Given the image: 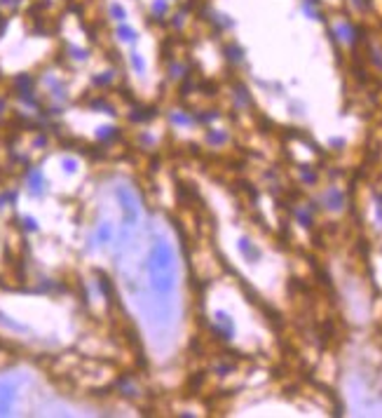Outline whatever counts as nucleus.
<instances>
[{
  "label": "nucleus",
  "instance_id": "15",
  "mask_svg": "<svg viewBox=\"0 0 382 418\" xmlns=\"http://www.w3.org/2000/svg\"><path fill=\"white\" fill-rule=\"evenodd\" d=\"M174 123H181V125H190L192 120H190V117H188V115H183V113H181V115H178V113H176V115H174Z\"/></svg>",
  "mask_w": 382,
  "mask_h": 418
},
{
  "label": "nucleus",
  "instance_id": "10",
  "mask_svg": "<svg viewBox=\"0 0 382 418\" xmlns=\"http://www.w3.org/2000/svg\"><path fill=\"white\" fill-rule=\"evenodd\" d=\"M206 139H209L211 144H225V141H227V134H225V132H209V134H206Z\"/></svg>",
  "mask_w": 382,
  "mask_h": 418
},
{
  "label": "nucleus",
  "instance_id": "11",
  "mask_svg": "<svg viewBox=\"0 0 382 418\" xmlns=\"http://www.w3.org/2000/svg\"><path fill=\"white\" fill-rule=\"evenodd\" d=\"M110 233H113V230H110V226H108V223H103V226L99 228V242H101V245H106V242L110 240Z\"/></svg>",
  "mask_w": 382,
  "mask_h": 418
},
{
  "label": "nucleus",
  "instance_id": "3",
  "mask_svg": "<svg viewBox=\"0 0 382 418\" xmlns=\"http://www.w3.org/2000/svg\"><path fill=\"white\" fill-rule=\"evenodd\" d=\"M237 247H239V254H242L249 263H256V261L260 259V249L256 247V242H251L249 237H239Z\"/></svg>",
  "mask_w": 382,
  "mask_h": 418
},
{
  "label": "nucleus",
  "instance_id": "12",
  "mask_svg": "<svg viewBox=\"0 0 382 418\" xmlns=\"http://www.w3.org/2000/svg\"><path fill=\"white\" fill-rule=\"evenodd\" d=\"M300 176H302V181H305V184H317V174H314V171H310L307 169V167H300Z\"/></svg>",
  "mask_w": 382,
  "mask_h": 418
},
{
  "label": "nucleus",
  "instance_id": "7",
  "mask_svg": "<svg viewBox=\"0 0 382 418\" xmlns=\"http://www.w3.org/2000/svg\"><path fill=\"white\" fill-rule=\"evenodd\" d=\"M335 33L340 35L345 42H354V28L349 26V24H338V26H335Z\"/></svg>",
  "mask_w": 382,
  "mask_h": 418
},
{
  "label": "nucleus",
  "instance_id": "14",
  "mask_svg": "<svg viewBox=\"0 0 382 418\" xmlns=\"http://www.w3.org/2000/svg\"><path fill=\"white\" fill-rule=\"evenodd\" d=\"M131 64H134V69L136 71H143V62H141V56L138 54H131Z\"/></svg>",
  "mask_w": 382,
  "mask_h": 418
},
{
  "label": "nucleus",
  "instance_id": "8",
  "mask_svg": "<svg viewBox=\"0 0 382 418\" xmlns=\"http://www.w3.org/2000/svg\"><path fill=\"white\" fill-rule=\"evenodd\" d=\"M28 188H31V191L33 193H40L42 191V174L40 171H31V174H28Z\"/></svg>",
  "mask_w": 382,
  "mask_h": 418
},
{
  "label": "nucleus",
  "instance_id": "9",
  "mask_svg": "<svg viewBox=\"0 0 382 418\" xmlns=\"http://www.w3.org/2000/svg\"><path fill=\"white\" fill-rule=\"evenodd\" d=\"M117 35H120L124 42H136V31L129 26H120L117 28Z\"/></svg>",
  "mask_w": 382,
  "mask_h": 418
},
{
  "label": "nucleus",
  "instance_id": "4",
  "mask_svg": "<svg viewBox=\"0 0 382 418\" xmlns=\"http://www.w3.org/2000/svg\"><path fill=\"white\" fill-rule=\"evenodd\" d=\"M12 397H14L12 385H7V383L0 385V413H7V409L12 404Z\"/></svg>",
  "mask_w": 382,
  "mask_h": 418
},
{
  "label": "nucleus",
  "instance_id": "16",
  "mask_svg": "<svg viewBox=\"0 0 382 418\" xmlns=\"http://www.w3.org/2000/svg\"><path fill=\"white\" fill-rule=\"evenodd\" d=\"M63 167L66 171H75V160H63Z\"/></svg>",
  "mask_w": 382,
  "mask_h": 418
},
{
  "label": "nucleus",
  "instance_id": "5",
  "mask_svg": "<svg viewBox=\"0 0 382 418\" xmlns=\"http://www.w3.org/2000/svg\"><path fill=\"white\" fill-rule=\"evenodd\" d=\"M225 56L230 59L232 64H242V62H244V49L239 47L237 42H230V45L225 47Z\"/></svg>",
  "mask_w": 382,
  "mask_h": 418
},
{
  "label": "nucleus",
  "instance_id": "2",
  "mask_svg": "<svg viewBox=\"0 0 382 418\" xmlns=\"http://www.w3.org/2000/svg\"><path fill=\"white\" fill-rule=\"evenodd\" d=\"M324 205H326V209H331V212H340L342 207H345V193H342L340 188L331 186V188L324 193Z\"/></svg>",
  "mask_w": 382,
  "mask_h": 418
},
{
  "label": "nucleus",
  "instance_id": "1",
  "mask_svg": "<svg viewBox=\"0 0 382 418\" xmlns=\"http://www.w3.org/2000/svg\"><path fill=\"white\" fill-rule=\"evenodd\" d=\"M213 334H218V338H223V341H230L235 336V322H232V317L227 315L225 310H216V315H213Z\"/></svg>",
  "mask_w": 382,
  "mask_h": 418
},
{
  "label": "nucleus",
  "instance_id": "6",
  "mask_svg": "<svg viewBox=\"0 0 382 418\" xmlns=\"http://www.w3.org/2000/svg\"><path fill=\"white\" fill-rule=\"evenodd\" d=\"M295 219H298V223H300V226H305V228H312V207H310V209H295Z\"/></svg>",
  "mask_w": 382,
  "mask_h": 418
},
{
  "label": "nucleus",
  "instance_id": "13",
  "mask_svg": "<svg viewBox=\"0 0 382 418\" xmlns=\"http://www.w3.org/2000/svg\"><path fill=\"white\" fill-rule=\"evenodd\" d=\"M110 12H113V17H115L117 21H124V17H127V12H124L120 5H113V7H110Z\"/></svg>",
  "mask_w": 382,
  "mask_h": 418
}]
</instances>
